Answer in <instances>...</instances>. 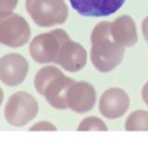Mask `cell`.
I'll return each instance as SVG.
<instances>
[{"instance_id": "6da1fadb", "label": "cell", "mask_w": 148, "mask_h": 148, "mask_svg": "<svg viewBox=\"0 0 148 148\" xmlns=\"http://www.w3.org/2000/svg\"><path fill=\"white\" fill-rule=\"evenodd\" d=\"M110 25L108 21L99 22L91 33V62L101 73L116 69L125 55V47L113 39Z\"/></svg>"}, {"instance_id": "7a4b0ae2", "label": "cell", "mask_w": 148, "mask_h": 148, "mask_svg": "<svg viewBox=\"0 0 148 148\" xmlns=\"http://www.w3.org/2000/svg\"><path fill=\"white\" fill-rule=\"evenodd\" d=\"M74 79L66 77L59 68L47 65L38 70L34 78V87L36 92L44 96L46 101L55 109H66V94Z\"/></svg>"}, {"instance_id": "3957f363", "label": "cell", "mask_w": 148, "mask_h": 148, "mask_svg": "<svg viewBox=\"0 0 148 148\" xmlns=\"http://www.w3.org/2000/svg\"><path fill=\"white\" fill-rule=\"evenodd\" d=\"M25 7L31 20L40 27L61 25L68 18V5L64 0H26Z\"/></svg>"}, {"instance_id": "277c9868", "label": "cell", "mask_w": 148, "mask_h": 148, "mask_svg": "<svg viewBox=\"0 0 148 148\" xmlns=\"http://www.w3.org/2000/svg\"><path fill=\"white\" fill-rule=\"evenodd\" d=\"M70 40L69 34L62 29H55L49 33L39 34L30 43V55L39 64L55 62L61 47Z\"/></svg>"}, {"instance_id": "5b68a950", "label": "cell", "mask_w": 148, "mask_h": 148, "mask_svg": "<svg viewBox=\"0 0 148 148\" xmlns=\"http://www.w3.org/2000/svg\"><path fill=\"white\" fill-rule=\"evenodd\" d=\"M39 105L31 94L18 91L8 99L4 108V117L12 126H25L38 114Z\"/></svg>"}, {"instance_id": "8992f818", "label": "cell", "mask_w": 148, "mask_h": 148, "mask_svg": "<svg viewBox=\"0 0 148 148\" xmlns=\"http://www.w3.org/2000/svg\"><path fill=\"white\" fill-rule=\"evenodd\" d=\"M30 35L31 29L22 16L13 12L0 16V44L18 48L27 43Z\"/></svg>"}, {"instance_id": "52a82bcc", "label": "cell", "mask_w": 148, "mask_h": 148, "mask_svg": "<svg viewBox=\"0 0 148 148\" xmlns=\"http://www.w3.org/2000/svg\"><path fill=\"white\" fill-rule=\"evenodd\" d=\"M29 73V64L22 55L8 53L0 59V81L16 87L25 81Z\"/></svg>"}, {"instance_id": "ba28073f", "label": "cell", "mask_w": 148, "mask_h": 148, "mask_svg": "<svg viewBox=\"0 0 148 148\" xmlns=\"http://www.w3.org/2000/svg\"><path fill=\"white\" fill-rule=\"evenodd\" d=\"M130 107V97L118 87H112L104 91L99 100V112L103 117L116 120L120 118L127 112Z\"/></svg>"}, {"instance_id": "9c48e42d", "label": "cell", "mask_w": 148, "mask_h": 148, "mask_svg": "<svg viewBox=\"0 0 148 148\" xmlns=\"http://www.w3.org/2000/svg\"><path fill=\"white\" fill-rule=\"evenodd\" d=\"M68 108L75 113L88 112L94 108L96 101V91L88 82L79 81L74 82L69 87L66 94Z\"/></svg>"}, {"instance_id": "30bf717a", "label": "cell", "mask_w": 148, "mask_h": 148, "mask_svg": "<svg viewBox=\"0 0 148 148\" xmlns=\"http://www.w3.org/2000/svg\"><path fill=\"white\" fill-rule=\"evenodd\" d=\"M86 61L87 52L84 47L70 39L61 47L56 60H55V64L60 65L66 72L77 73L81 69H83Z\"/></svg>"}, {"instance_id": "8fae6325", "label": "cell", "mask_w": 148, "mask_h": 148, "mask_svg": "<svg viewBox=\"0 0 148 148\" xmlns=\"http://www.w3.org/2000/svg\"><path fill=\"white\" fill-rule=\"evenodd\" d=\"M74 10L84 17H104L116 13L125 0H69Z\"/></svg>"}, {"instance_id": "7c38bea8", "label": "cell", "mask_w": 148, "mask_h": 148, "mask_svg": "<svg viewBox=\"0 0 148 148\" xmlns=\"http://www.w3.org/2000/svg\"><path fill=\"white\" fill-rule=\"evenodd\" d=\"M112 36L118 44L123 47H133L138 42V33L134 20L130 16H121L110 25Z\"/></svg>"}, {"instance_id": "4fadbf2b", "label": "cell", "mask_w": 148, "mask_h": 148, "mask_svg": "<svg viewBox=\"0 0 148 148\" xmlns=\"http://www.w3.org/2000/svg\"><path fill=\"white\" fill-rule=\"evenodd\" d=\"M127 131H148V112L135 110L127 117L125 122Z\"/></svg>"}, {"instance_id": "5bb4252c", "label": "cell", "mask_w": 148, "mask_h": 148, "mask_svg": "<svg viewBox=\"0 0 148 148\" xmlns=\"http://www.w3.org/2000/svg\"><path fill=\"white\" fill-rule=\"evenodd\" d=\"M78 131H91V130H97V131H107L108 127L100 118L97 117H87L82 121L77 127Z\"/></svg>"}, {"instance_id": "9a60e30c", "label": "cell", "mask_w": 148, "mask_h": 148, "mask_svg": "<svg viewBox=\"0 0 148 148\" xmlns=\"http://www.w3.org/2000/svg\"><path fill=\"white\" fill-rule=\"evenodd\" d=\"M18 0H0V16L10 13L16 9Z\"/></svg>"}, {"instance_id": "2e32d148", "label": "cell", "mask_w": 148, "mask_h": 148, "mask_svg": "<svg viewBox=\"0 0 148 148\" xmlns=\"http://www.w3.org/2000/svg\"><path fill=\"white\" fill-rule=\"evenodd\" d=\"M38 130H47V131H56L57 127L53 123L48 122V121H40V122H36L35 125H33L30 127V131H38Z\"/></svg>"}, {"instance_id": "e0dca14e", "label": "cell", "mask_w": 148, "mask_h": 148, "mask_svg": "<svg viewBox=\"0 0 148 148\" xmlns=\"http://www.w3.org/2000/svg\"><path fill=\"white\" fill-rule=\"evenodd\" d=\"M142 33H143L144 39L148 42V16L143 20V22H142Z\"/></svg>"}, {"instance_id": "ac0fdd59", "label": "cell", "mask_w": 148, "mask_h": 148, "mask_svg": "<svg viewBox=\"0 0 148 148\" xmlns=\"http://www.w3.org/2000/svg\"><path fill=\"white\" fill-rule=\"evenodd\" d=\"M142 97H143V101L148 105V82L143 86V88H142Z\"/></svg>"}, {"instance_id": "d6986e66", "label": "cell", "mask_w": 148, "mask_h": 148, "mask_svg": "<svg viewBox=\"0 0 148 148\" xmlns=\"http://www.w3.org/2000/svg\"><path fill=\"white\" fill-rule=\"evenodd\" d=\"M3 99H4V92H3V90L0 88V105H1V103H3Z\"/></svg>"}]
</instances>
